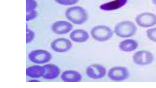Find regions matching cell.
Masks as SVG:
<instances>
[{
    "mask_svg": "<svg viewBox=\"0 0 156 88\" xmlns=\"http://www.w3.org/2000/svg\"><path fill=\"white\" fill-rule=\"evenodd\" d=\"M66 18L76 25H82L87 20L88 15L86 10L79 6L70 7L66 9L65 13Z\"/></svg>",
    "mask_w": 156,
    "mask_h": 88,
    "instance_id": "6da1fadb",
    "label": "cell"
},
{
    "mask_svg": "<svg viewBox=\"0 0 156 88\" xmlns=\"http://www.w3.org/2000/svg\"><path fill=\"white\" fill-rule=\"evenodd\" d=\"M137 30V27L133 23L130 21H125L116 24L114 32L118 37L127 38L134 35Z\"/></svg>",
    "mask_w": 156,
    "mask_h": 88,
    "instance_id": "7a4b0ae2",
    "label": "cell"
},
{
    "mask_svg": "<svg viewBox=\"0 0 156 88\" xmlns=\"http://www.w3.org/2000/svg\"><path fill=\"white\" fill-rule=\"evenodd\" d=\"M114 33L111 28L105 25L95 26L90 32L93 39L100 42H105L113 36Z\"/></svg>",
    "mask_w": 156,
    "mask_h": 88,
    "instance_id": "3957f363",
    "label": "cell"
},
{
    "mask_svg": "<svg viewBox=\"0 0 156 88\" xmlns=\"http://www.w3.org/2000/svg\"><path fill=\"white\" fill-rule=\"evenodd\" d=\"M108 76L110 79L113 81H124L128 78L129 72L127 69L125 67L115 66L109 69Z\"/></svg>",
    "mask_w": 156,
    "mask_h": 88,
    "instance_id": "277c9868",
    "label": "cell"
},
{
    "mask_svg": "<svg viewBox=\"0 0 156 88\" xmlns=\"http://www.w3.org/2000/svg\"><path fill=\"white\" fill-rule=\"evenodd\" d=\"M135 21L140 27L145 28L151 27L156 24V15L149 12L142 13L136 16Z\"/></svg>",
    "mask_w": 156,
    "mask_h": 88,
    "instance_id": "5b68a950",
    "label": "cell"
},
{
    "mask_svg": "<svg viewBox=\"0 0 156 88\" xmlns=\"http://www.w3.org/2000/svg\"><path fill=\"white\" fill-rule=\"evenodd\" d=\"M134 62L139 65H147L151 64L154 60V56L150 52L145 50L138 51L133 57Z\"/></svg>",
    "mask_w": 156,
    "mask_h": 88,
    "instance_id": "8992f818",
    "label": "cell"
},
{
    "mask_svg": "<svg viewBox=\"0 0 156 88\" xmlns=\"http://www.w3.org/2000/svg\"><path fill=\"white\" fill-rule=\"evenodd\" d=\"M106 72L105 68L103 65L95 64L88 66L86 70L87 76L89 78L94 79L102 78Z\"/></svg>",
    "mask_w": 156,
    "mask_h": 88,
    "instance_id": "52a82bcc",
    "label": "cell"
},
{
    "mask_svg": "<svg viewBox=\"0 0 156 88\" xmlns=\"http://www.w3.org/2000/svg\"><path fill=\"white\" fill-rule=\"evenodd\" d=\"M73 28V25L66 21H60L55 23L52 26L53 31L56 33L64 34L68 33Z\"/></svg>",
    "mask_w": 156,
    "mask_h": 88,
    "instance_id": "ba28073f",
    "label": "cell"
},
{
    "mask_svg": "<svg viewBox=\"0 0 156 88\" xmlns=\"http://www.w3.org/2000/svg\"><path fill=\"white\" fill-rule=\"evenodd\" d=\"M70 37L75 42L81 43L87 41L89 38V35L85 30L77 29L74 30L70 33Z\"/></svg>",
    "mask_w": 156,
    "mask_h": 88,
    "instance_id": "9c48e42d",
    "label": "cell"
},
{
    "mask_svg": "<svg viewBox=\"0 0 156 88\" xmlns=\"http://www.w3.org/2000/svg\"><path fill=\"white\" fill-rule=\"evenodd\" d=\"M127 2V0H114L102 4L100 6V8L105 11L115 10L123 6Z\"/></svg>",
    "mask_w": 156,
    "mask_h": 88,
    "instance_id": "30bf717a",
    "label": "cell"
},
{
    "mask_svg": "<svg viewBox=\"0 0 156 88\" xmlns=\"http://www.w3.org/2000/svg\"><path fill=\"white\" fill-rule=\"evenodd\" d=\"M138 46L136 40L130 39L124 40L119 43V48L120 50L125 52H130L135 50Z\"/></svg>",
    "mask_w": 156,
    "mask_h": 88,
    "instance_id": "8fae6325",
    "label": "cell"
},
{
    "mask_svg": "<svg viewBox=\"0 0 156 88\" xmlns=\"http://www.w3.org/2000/svg\"><path fill=\"white\" fill-rule=\"evenodd\" d=\"M62 78L66 82H79L82 79L81 75L78 72L74 70H68L63 74Z\"/></svg>",
    "mask_w": 156,
    "mask_h": 88,
    "instance_id": "7c38bea8",
    "label": "cell"
},
{
    "mask_svg": "<svg viewBox=\"0 0 156 88\" xmlns=\"http://www.w3.org/2000/svg\"><path fill=\"white\" fill-rule=\"evenodd\" d=\"M37 6V2L35 0H26V12L35 10Z\"/></svg>",
    "mask_w": 156,
    "mask_h": 88,
    "instance_id": "4fadbf2b",
    "label": "cell"
},
{
    "mask_svg": "<svg viewBox=\"0 0 156 88\" xmlns=\"http://www.w3.org/2000/svg\"><path fill=\"white\" fill-rule=\"evenodd\" d=\"M147 36L152 41L156 42V28L148 29L146 31Z\"/></svg>",
    "mask_w": 156,
    "mask_h": 88,
    "instance_id": "5bb4252c",
    "label": "cell"
},
{
    "mask_svg": "<svg viewBox=\"0 0 156 88\" xmlns=\"http://www.w3.org/2000/svg\"><path fill=\"white\" fill-rule=\"evenodd\" d=\"M58 4L63 6H69L75 4L79 0H54Z\"/></svg>",
    "mask_w": 156,
    "mask_h": 88,
    "instance_id": "9a60e30c",
    "label": "cell"
},
{
    "mask_svg": "<svg viewBox=\"0 0 156 88\" xmlns=\"http://www.w3.org/2000/svg\"><path fill=\"white\" fill-rule=\"evenodd\" d=\"M37 14V11L34 10L26 12V20H29L34 19Z\"/></svg>",
    "mask_w": 156,
    "mask_h": 88,
    "instance_id": "2e32d148",
    "label": "cell"
},
{
    "mask_svg": "<svg viewBox=\"0 0 156 88\" xmlns=\"http://www.w3.org/2000/svg\"><path fill=\"white\" fill-rule=\"evenodd\" d=\"M153 3L156 6V0H152Z\"/></svg>",
    "mask_w": 156,
    "mask_h": 88,
    "instance_id": "e0dca14e",
    "label": "cell"
}]
</instances>
